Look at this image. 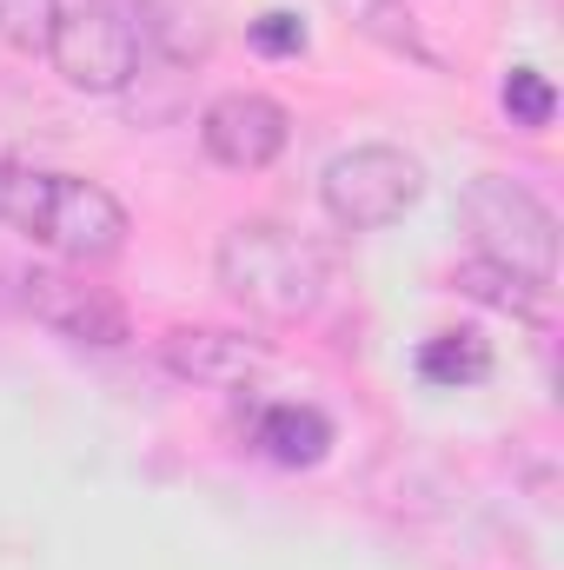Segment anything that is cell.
Masks as SVG:
<instances>
[{
  "label": "cell",
  "instance_id": "cell-1",
  "mask_svg": "<svg viewBox=\"0 0 564 570\" xmlns=\"http://www.w3.org/2000/svg\"><path fill=\"white\" fill-rule=\"evenodd\" d=\"M213 279L233 305H246L253 318L273 325H299L325 305L332 292V259L319 239L292 233L280 219H240L226 226L220 253H213Z\"/></svg>",
  "mask_w": 564,
  "mask_h": 570
},
{
  "label": "cell",
  "instance_id": "cell-2",
  "mask_svg": "<svg viewBox=\"0 0 564 570\" xmlns=\"http://www.w3.org/2000/svg\"><path fill=\"white\" fill-rule=\"evenodd\" d=\"M465 226H471L478 259H492V266L552 292V279H558V213L525 179L478 173L465 186Z\"/></svg>",
  "mask_w": 564,
  "mask_h": 570
},
{
  "label": "cell",
  "instance_id": "cell-3",
  "mask_svg": "<svg viewBox=\"0 0 564 570\" xmlns=\"http://www.w3.org/2000/svg\"><path fill=\"white\" fill-rule=\"evenodd\" d=\"M54 73L74 94H120L134 87L146 60L140 40V0H67L47 40Z\"/></svg>",
  "mask_w": 564,
  "mask_h": 570
},
{
  "label": "cell",
  "instance_id": "cell-4",
  "mask_svg": "<svg viewBox=\"0 0 564 570\" xmlns=\"http://www.w3.org/2000/svg\"><path fill=\"white\" fill-rule=\"evenodd\" d=\"M425 193V166L406 146H346L325 159L319 173V206L339 233H386L392 219H406Z\"/></svg>",
  "mask_w": 564,
  "mask_h": 570
},
{
  "label": "cell",
  "instance_id": "cell-5",
  "mask_svg": "<svg viewBox=\"0 0 564 570\" xmlns=\"http://www.w3.org/2000/svg\"><path fill=\"white\" fill-rule=\"evenodd\" d=\"M127 233H134V219H127V206H120L100 179L54 173L47 213H40V233H33L47 253H60V259H74V266H107V259L127 253Z\"/></svg>",
  "mask_w": 564,
  "mask_h": 570
},
{
  "label": "cell",
  "instance_id": "cell-6",
  "mask_svg": "<svg viewBox=\"0 0 564 570\" xmlns=\"http://www.w3.org/2000/svg\"><path fill=\"white\" fill-rule=\"evenodd\" d=\"M20 298H27V312H33L40 325H54V332H60V338H74V345L114 352V345H127V338H134L127 305H120L107 285H87L80 273L33 266V273L20 279Z\"/></svg>",
  "mask_w": 564,
  "mask_h": 570
},
{
  "label": "cell",
  "instance_id": "cell-7",
  "mask_svg": "<svg viewBox=\"0 0 564 570\" xmlns=\"http://www.w3.org/2000/svg\"><path fill=\"white\" fill-rule=\"evenodd\" d=\"M292 140V114L266 94H220L200 114V146L226 173H266Z\"/></svg>",
  "mask_w": 564,
  "mask_h": 570
},
{
  "label": "cell",
  "instance_id": "cell-8",
  "mask_svg": "<svg viewBox=\"0 0 564 570\" xmlns=\"http://www.w3.org/2000/svg\"><path fill=\"white\" fill-rule=\"evenodd\" d=\"M159 365L179 379V385H246L260 365H266V352H260V338H246V332H226V325H173L159 345Z\"/></svg>",
  "mask_w": 564,
  "mask_h": 570
},
{
  "label": "cell",
  "instance_id": "cell-9",
  "mask_svg": "<svg viewBox=\"0 0 564 570\" xmlns=\"http://www.w3.org/2000/svg\"><path fill=\"white\" fill-rule=\"evenodd\" d=\"M260 444H266V458H280V464H319L325 458V444H332V425L312 412V405H273L266 419H260Z\"/></svg>",
  "mask_w": 564,
  "mask_h": 570
},
{
  "label": "cell",
  "instance_id": "cell-10",
  "mask_svg": "<svg viewBox=\"0 0 564 570\" xmlns=\"http://www.w3.org/2000/svg\"><path fill=\"white\" fill-rule=\"evenodd\" d=\"M451 285H458L471 305H492V312H512V318H532L538 298H545V285L518 279V273H505V266H492V259H478V253L451 273Z\"/></svg>",
  "mask_w": 564,
  "mask_h": 570
},
{
  "label": "cell",
  "instance_id": "cell-11",
  "mask_svg": "<svg viewBox=\"0 0 564 570\" xmlns=\"http://www.w3.org/2000/svg\"><path fill=\"white\" fill-rule=\"evenodd\" d=\"M419 372L431 385H478V379L492 372V352H485V338H471V332H438L419 352Z\"/></svg>",
  "mask_w": 564,
  "mask_h": 570
},
{
  "label": "cell",
  "instance_id": "cell-12",
  "mask_svg": "<svg viewBox=\"0 0 564 570\" xmlns=\"http://www.w3.org/2000/svg\"><path fill=\"white\" fill-rule=\"evenodd\" d=\"M47 186H54V173H33V166H7L0 159V226H13V233H40V213H47Z\"/></svg>",
  "mask_w": 564,
  "mask_h": 570
},
{
  "label": "cell",
  "instance_id": "cell-13",
  "mask_svg": "<svg viewBox=\"0 0 564 570\" xmlns=\"http://www.w3.org/2000/svg\"><path fill=\"white\" fill-rule=\"evenodd\" d=\"M505 114H512V127H525V134L552 127V114H558L552 80H545L538 67H512V73H505Z\"/></svg>",
  "mask_w": 564,
  "mask_h": 570
},
{
  "label": "cell",
  "instance_id": "cell-14",
  "mask_svg": "<svg viewBox=\"0 0 564 570\" xmlns=\"http://www.w3.org/2000/svg\"><path fill=\"white\" fill-rule=\"evenodd\" d=\"M54 20H60V0H0V40L13 53H47Z\"/></svg>",
  "mask_w": 564,
  "mask_h": 570
},
{
  "label": "cell",
  "instance_id": "cell-15",
  "mask_svg": "<svg viewBox=\"0 0 564 570\" xmlns=\"http://www.w3.org/2000/svg\"><path fill=\"white\" fill-rule=\"evenodd\" d=\"M253 40H260L266 53H299V47H305V27H299L292 13H266V20L253 27Z\"/></svg>",
  "mask_w": 564,
  "mask_h": 570
}]
</instances>
